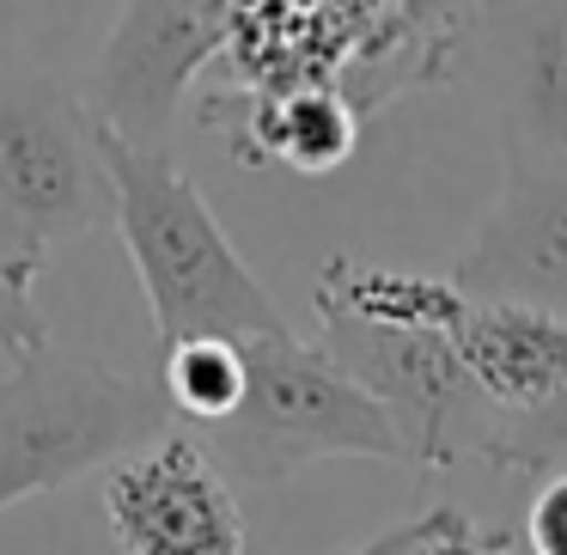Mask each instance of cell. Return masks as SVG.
I'll return each instance as SVG.
<instances>
[{"label":"cell","instance_id":"9c48e42d","mask_svg":"<svg viewBox=\"0 0 567 555\" xmlns=\"http://www.w3.org/2000/svg\"><path fill=\"white\" fill-rule=\"evenodd\" d=\"M202 129L233 147L238 165H287V172H336L360 141V111L336 80H214L202 92Z\"/></svg>","mask_w":567,"mask_h":555},{"label":"cell","instance_id":"277c9868","mask_svg":"<svg viewBox=\"0 0 567 555\" xmlns=\"http://www.w3.org/2000/svg\"><path fill=\"white\" fill-rule=\"evenodd\" d=\"M111 220L116 189L92 111L50 74L0 68V263L38 281L55 250Z\"/></svg>","mask_w":567,"mask_h":555},{"label":"cell","instance_id":"8fae6325","mask_svg":"<svg viewBox=\"0 0 567 555\" xmlns=\"http://www.w3.org/2000/svg\"><path fill=\"white\" fill-rule=\"evenodd\" d=\"M476 13L482 0H384L372 13L367 38L336 68V86L348 92L360 123L379 116L384 104H396L403 92L452 80L457 55L476 31Z\"/></svg>","mask_w":567,"mask_h":555},{"label":"cell","instance_id":"7c38bea8","mask_svg":"<svg viewBox=\"0 0 567 555\" xmlns=\"http://www.w3.org/2000/svg\"><path fill=\"white\" fill-rule=\"evenodd\" d=\"M452 348L494 415L537 409L567 384V318L525 299H470L452 318Z\"/></svg>","mask_w":567,"mask_h":555},{"label":"cell","instance_id":"30bf717a","mask_svg":"<svg viewBox=\"0 0 567 555\" xmlns=\"http://www.w3.org/2000/svg\"><path fill=\"white\" fill-rule=\"evenodd\" d=\"M506 147L567 153V0H482Z\"/></svg>","mask_w":567,"mask_h":555},{"label":"cell","instance_id":"ac0fdd59","mask_svg":"<svg viewBox=\"0 0 567 555\" xmlns=\"http://www.w3.org/2000/svg\"><path fill=\"white\" fill-rule=\"evenodd\" d=\"M525 549L537 555H567V464L549 470L537 494H530V513H525Z\"/></svg>","mask_w":567,"mask_h":555},{"label":"cell","instance_id":"7a4b0ae2","mask_svg":"<svg viewBox=\"0 0 567 555\" xmlns=\"http://www.w3.org/2000/svg\"><path fill=\"white\" fill-rule=\"evenodd\" d=\"M245 391L226 415L202 421L196 440L238 482H281L318 458H384L409 464V445L384 403L360 379H348L323 342H299L293 330L245 336Z\"/></svg>","mask_w":567,"mask_h":555},{"label":"cell","instance_id":"8992f818","mask_svg":"<svg viewBox=\"0 0 567 555\" xmlns=\"http://www.w3.org/2000/svg\"><path fill=\"white\" fill-rule=\"evenodd\" d=\"M233 0H128L92 68L86 111L135 147H172L196 80L220 62Z\"/></svg>","mask_w":567,"mask_h":555},{"label":"cell","instance_id":"6da1fadb","mask_svg":"<svg viewBox=\"0 0 567 555\" xmlns=\"http://www.w3.org/2000/svg\"><path fill=\"white\" fill-rule=\"evenodd\" d=\"M99 153L116 189V233L141 275L159 342L184 336H269L293 330L275 306V294L250 275L226 226L214 220L196 177L172 160V147H135L99 123Z\"/></svg>","mask_w":567,"mask_h":555},{"label":"cell","instance_id":"5b68a950","mask_svg":"<svg viewBox=\"0 0 567 555\" xmlns=\"http://www.w3.org/2000/svg\"><path fill=\"white\" fill-rule=\"evenodd\" d=\"M323 354L384 403L409 445V464L445 470L476 458L494 428L488 397L470 384L445 323H384L354 311H318Z\"/></svg>","mask_w":567,"mask_h":555},{"label":"cell","instance_id":"9a60e30c","mask_svg":"<svg viewBox=\"0 0 567 555\" xmlns=\"http://www.w3.org/2000/svg\"><path fill=\"white\" fill-rule=\"evenodd\" d=\"M476 458H488L494 470H561L567 464V384L555 397H543L537 409L494 415Z\"/></svg>","mask_w":567,"mask_h":555},{"label":"cell","instance_id":"ba28073f","mask_svg":"<svg viewBox=\"0 0 567 555\" xmlns=\"http://www.w3.org/2000/svg\"><path fill=\"white\" fill-rule=\"evenodd\" d=\"M445 281L470 299H525L567 318V153L506 147V189Z\"/></svg>","mask_w":567,"mask_h":555},{"label":"cell","instance_id":"52a82bcc","mask_svg":"<svg viewBox=\"0 0 567 555\" xmlns=\"http://www.w3.org/2000/svg\"><path fill=\"white\" fill-rule=\"evenodd\" d=\"M104 518L128 555H238L245 513L196 428H165L111 464Z\"/></svg>","mask_w":567,"mask_h":555},{"label":"cell","instance_id":"e0dca14e","mask_svg":"<svg viewBox=\"0 0 567 555\" xmlns=\"http://www.w3.org/2000/svg\"><path fill=\"white\" fill-rule=\"evenodd\" d=\"M43 336L50 330H43V311H38V299H31V281L0 263V354H25Z\"/></svg>","mask_w":567,"mask_h":555},{"label":"cell","instance_id":"2e32d148","mask_svg":"<svg viewBox=\"0 0 567 555\" xmlns=\"http://www.w3.org/2000/svg\"><path fill=\"white\" fill-rule=\"evenodd\" d=\"M360 549H372V555H384V549H525V531L482 525V518H470L457 501H427L415 518L367 537Z\"/></svg>","mask_w":567,"mask_h":555},{"label":"cell","instance_id":"3957f363","mask_svg":"<svg viewBox=\"0 0 567 555\" xmlns=\"http://www.w3.org/2000/svg\"><path fill=\"white\" fill-rule=\"evenodd\" d=\"M165 428H177V409L165 403L159 379L68 354L43 336L13 354V372L0 379V513L116 464Z\"/></svg>","mask_w":567,"mask_h":555},{"label":"cell","instance_id":"4fadbf2b","mask_svg":"<svg viewBox=\"0 0 567 555\" xmlns=\"http://www.w3.org/2000/svg\"><path fill=\"white\" fill-rule=\"evenodd\" d=\"M318 311H354V318H384V323H445L452 330L457 294L452 281H433V275H409V269H372L354 257H330L311 281Z\"/></svg>","mask_w":567,"mask_h":555},{"label":"cell","instance_id":"5bb4252c","mask_svg":"<svg viewBox=\"0 0 567 555\" xmlns=\"http://www.w3.org/2000/svg\"><path fill=\"white\" fill-rule=\"evenodd\" d=\"M159 391L177 409V421H189V428L226 415L238 403V391H245V348L233 336H184V342H165Z\"/></svg>","mask_w":567,"mask_h":555}]
</instances>
